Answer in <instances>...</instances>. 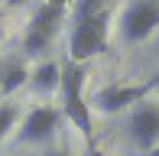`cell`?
<instances>
[{
	"label": "cell",
	"instance_id": "1",
	"mask_svg": "<svg viewBox=\"0 0 159 156\" xmlns=\"http://www.w3.org/2000/svg\"><path fill=\"white\" fill-rule=\"evenodd\" d=\"M111 36V10L104 0H78L71 16V36H68V62L84 65L107 49Z\"/></svg>",
	"mask_w": 159,
	"mask_h": 156
},
{
	"label": "cell",
	"instance_id": "2",
	"mask_svg": "<svg viewBox=\"0 0 159 156\" xmlns=\"http://www.w3.org/2000/svg\"><path fill=\"white\" fill-rule=\"evenodd\" d=\"M84 78H88V65H75L65 62L62 65V81H59V94H62V120H68L78 133L84 137V143L94 146V124H91V104L84 101Z\"/></svg>",
	"mask_w": 159,
	"mask_h": 156
},
{
	"label": "cell",
	"instance_id": "3",
	"mask_svg": "<svg viewBox=\"0 0 159 156\" xmlns=\"http://www.w3.org/2000/svg\"><path fill=\"white\" fill-rule=\"evenodd\" d=\"M159 30V0H130L120 13V39L136 46Z\"/></svg>",
	"mask_w": 159,
	"mask_h": 156
},
{
	"label": "cell",
	"instance_id": "4",
	"mask_svg": "<svg viewBox=\"0 0 159 156\" xmlns=\"http://www.w3.org/2000/svg\"><path fill=\"white\" fill-rule=\"evenodd\" d=\"M149 94H153V78L133 81V85H104L94 94L91 104H94L101 114H117V111L136 108L140 101H149Z\"/></svg>",
	"mask_w": 159,
	"mask_h": 156
},
{
	"label": "cell",
	"instance_id": "5",
	"mask_svg": "<svg viewBox=\"0 0 159 156\" xmlns=\"http://www.w3.org/2000/svg\"><path fill=\"white\" fill-rule=\"evenodd\" d=\"M127 137L140 153H149L153 146H159V104L156 101H140L136 108H130Z\"/></svg>",
	"mask_w": 159,
	"mask_h": 156
},
{
	"label": "cell",
	"instance_id": "6",
	"mask_svg": "<svg viewBox=\"0 0 159 156\" xmlns=\"http://www.w3.org/2000/svg\"><path fill=\"white\" fill-rule=\"evenodd\" d=\"M62 20H65V13L52 10V7H46V3H39V7H36V13H33V20H30V26H26L23 52H26V55H39V52H46V49L52 46L55 33H59Z\"/></svg>",
	"mask_w": 159,
	"mask_h": 156
},
{
	"label": "cell",
	"instance_id": "7",
	"mask_svg": "<svg viewBox=\"0 0 159 156\" xmlns=\"http://www.w3.org/2000/svg\"><path fill=\"white\" fill-rule=\"evenodd\" d=\"M62 127V111L59 108H49V104H39L33 108L30 114L23 117L16 133V143H49V140L59 133Z\"/></svg>",
	"mask_w": 159,
	"mask_h": 156
},
{
	"label": "cell",
	"instance_id": "8",
	"mask_svg": "<svg viewBox=\"0 0 159 156\" xmlns=\"http://www.w3.org/2000/svg\"><path fill=\"white\" fill-rule=\"evenodd\" d=\"M59 81H62V65L59 62H39L30 72V85H33L36 94H52V91H59Z\"/></svg>",
	"mask_w": 159,
	"mask_h": 156
},
{
	"label": "cell",
	"instance_id": "9",
	"mask_svg": "<svg viewBox=\"0 0 159 156\" xmlns=\"http://www.w3.org/2000/svg\"><path fill=\"white\" fill-rule=\"evenodd\" d=\"M26 81H30V72H26V65L20 59L3 62V72H0V98H10L13 91H20Z\"/></svg>",
	"mask_w": 159,
	"mask_h": 156
},
{
	"label": "cell",
	"instance_id": "10",
	"mask_svg": "<svg viewBox=\"0 0 159 156\" xmlns=\"http://www.w3.org/2000/svg\"><path fill=\"white\" fill-rule=\"evenodd\" d=\"M16 120H20V111L13 108V104H0V140L16 127Z\"/></svg>",
	"mask_w": 159,
	"mask_h": 156
},
{
	"label": "cell",
	"instance_id": "11",
	"mask_svg": "<svg viewBox=\"0 0 159 156\" xmlns=\"http://www.w3.org/2000/svg\"><path fill=\"white\" fill-rule=\"evenodd\" d=\"M46 7H52V10H59V13H68L71 0H46Z\"/></svg>",
	"mask_w": 159,
	"mask_h": 156
},
{
	"label": "cell",
	"instance_id": "12",
	"mask_svg": "<svg viewBox=\"0 0 159 156\" xmlns=\"http://www.w3.org/2000/svg\"><path fill=\"white\" fill-rule=\"evenodd\" d=\"M7 7H23V3H30V0H3Z\"/></svg>",
	"mask_w": 159,
	"mask_h": 156
},
{
	"label": "cell",
	"instance_id": "13",
	"mask_svg": "<svg viewBox=\"0 0 159 156\" xmlns=\"http://www.w3.org/2000/svg\"><path fill=\"white\" fill-rule=\"evenodd\" d=\"M88 156H104V153H101L98 146H88Z\"/></svg>",
	"mask_w": 159,
	"mask_h": 156
},
{
	"label": "cell",
	"instance_id": "14",
	"mask_svg": "<svg viewBox=\"0 0 159 156\" xmlns=\"http://www.w3.org/2000/svg\"><path fill=\"white\" fill-rule=\"evenodd\" d=\"M153 94H159V75H153Z\"/></svg>",
	"mask_w": 159,
	"mask_h": 156
},
{
	"label": "cell",
	"instance_id": "15",
	"mask_svg": "<svg viewBox=\"0 0 159 156\" xmlns=\"http://www.w3.org/2000/svg\"><path fill=\"white\" fill-rule=\"evenodd\" d=\"M143 156H159V146H153V150H149V153H143Z\"/></svg>",
	"mask_w": 159,
	"mask_h": 156
},
{
	"label": "cell",
	"instance_id": "16",
	"mask_svg": "<svg viewBox=\"0 0 159 156\" xmlns=\"http://www.w3.org/2000/svg\"><path fill=\"white\" fill-rule=\"evenodd\" d=\"M0 39H3V16H0Z\"/></svg>",
	"mask_w": 159,
	"mask_h": 156
},
{
	"label": "cell",
	"instance_id": "17",
	"mask_svg": "<svg viewBox=\"0 0 159 156\" xmlns=\"http://www.w3.org/2000/svg\"><path fill=\"white\" fill-rule=\"evenodd\" d=\"M0 72H3V62H0Z\"/></svg>",
	"mask_w": 159,
	"mask_h": 156
}]
</instances>
